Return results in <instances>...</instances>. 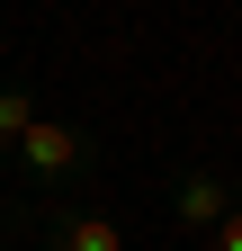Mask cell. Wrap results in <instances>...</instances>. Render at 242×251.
<instances>
[{"instance_id":"1","label":"cell","mask_w":242,"mask_h":251,"mask_svg":"<svg viewBox=\"0 0 242 251\" xmlns=\"http://www.w3.org/2000/svg\"><path fill=\"white\" fill-rule=\"evenodd\" d=\"M9 162L27 171V188H36V198H54L63 179H90V171H99V144H90L72 117H36V126L9 144Z\"/></svg>"},{"instance_id":"2","label":"cell","mask_w":242,"mask_h":251,"mask_svg":"<svg viewBox=\"0 0 242 251\" xmlns=\"http://www.w3.org/2000/svg\"><path fill=\"white\" fill-rule=\"evenodd\" d=\"M233 206H242V188H233V179L197 171V162H179V171H170V225H179V233H197V242H206Z\"/></svg>"},{"instance_id":"3","label":"cell","mask_w":242,"mask_h":251,"mask_svg":"<svg viewBox=\"0 0 242 251\" xmlns=\"http://www.w3.org/2000/svg\"><path fill=\"white\" fill-rule=\"evenodd\" d=\"M36 225H45V251H126V225H117L108 206H36Z\"/></svg>"},{"instance_id":"4","label":"cell","mask_w":242,"mask_h":251,"mask_svg":"<svg viewBox=\"0 0 242 251\" xmlns=\"http://www.w3.org/2000/svg\"><path fill=\"white\" fill-rule=\"evenodd\" d=\"M36 117H45V108H36V90H27V81H9V90H0V144H18Z\"/></svg>"},{"instance_id":"5","label":"cell","mask_w":242,"mask_h":251,"mask_svg":"<svg viewBox=\"0 0 242 251\" xmlns=\"http://www.w3.org/2000/svg\"><path fill=\"white\" fill-rule=\"evenodd\" d=\"M206 251H242V206L224 215V225H216V233H206Z\"/></svg>"},{"instance_id":"6","label":"cell","mask_w":242,"mask_h":251,"mask_svg":"<svg viewBox=\"0 0 242 251\" xmlns=\"http://www.w3.org/2000/svg\"><path fill=\"white\" fill-rule=\"evenodd\" d=\"M0 162H9V144H0Z\"/></svg>"}]
</instances>
